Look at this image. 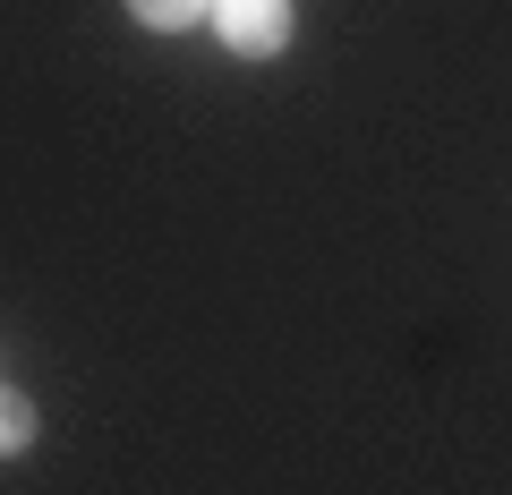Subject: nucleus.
Segmentation results:
<instances>
[{"label": "nucleus", "mask_w": 512, "mask_h": 495, "mask_svg": "<svg viewBox=\"0 0 512 495\" xmlns=\"http://www.w3.org/2000/svg\"><path fill=\"white\" fill-rule=\"evenodd\" d=\"M128 9H137L146 26H163V35H171V26H197V18H214V0H128Z\"/></svg>", "instance_id": "3"}, {"label": "nucleus", "mask_w": 512, "mask_h": 495, "mask_svg": "<svg viewBox=\"0 0 512 495\" xmlns=\"http://www.w3.org/2000/svg\"><path fill=\"white\" fill-rule=\"evenodd\" d=\"M214 35L239 60H274L291 43V0H214Z\"/></svg>", "instance_id": "1"}, {"label": "nucleus", "mask_w": 512, "mask_h": 495, "mask_svg": "<svg viewBox=\"0 0 512 495\" xmlns=\"http://www.w3.org/2000/svg\"><path fill=\"white\" fill-rule=\"evenodd\" d=\"M26 444H35V402L0 385V461H9V453H26Z\"/></svg>", "instance_id": "2"}]
</instances>
